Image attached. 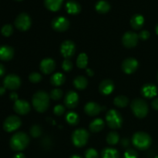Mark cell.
I'll return each mask as SVG.
<instances>
[{
	"instance_id": "cell-1",
	"label": "cell",
	"mask_w": 158,
	"mask_h": 158,
	"mask_svg": "<svg viewBox=\"0 0 158 158\" xmlns=\"http://www.w3.org/2000/svg\"><path fill=\"white\" fill-rule=\"evenodd\" d=\"M49 96L46 92L40 90L35 93L32 99V103L35 110L39 113H44L49 105Z\"/></svg>"
},
{
	"instance_id": "cell-2",
	"label": "cell",
	"mask_w": 158,
	"mask_h": 158,
	"mask_svg": "<svg viewBox=\"0 0 158 158\" xmlns=\"http://www.w3.org/2000/svg\"><path fill=\"white\" fill-rule=\"evenodd\" d=\"M29 143V137L26 133H15L10 139L9 145L12 150L15 151H23L27 148Z\"/></svg>"
},
{
	"instance_id": "cell-3",
	"label": "cell",
	"mask_w": 158,
	"mask_h": 158,
	"mask_svg": "<svg viewBox=\"0 0 158 158\" xmlns=\"http://www.w3.org/2000/svg\"><path fill=\"white\" fill-rule=\"evenodd\" d=\"M132 143L137 149L144 151L150 148L152 143L151 136L145 132H137L132 137Z\"/></svg>"
},
{
	"instance_id": "cell-4",
	"label": "cell",
	"mask_w": 158,
	"mask_h": 158,
	"mask_svg": "<svg viewBox=\"0 0 158 158\" xmlns=\"http://www.w3.org/2000/svg\"><path fill=\"white\" fill-rule=\"evenodd\" d=\"M131 110L134 115L138 118H144L148 114V105L143 99L137 98L131 104Z\"/></svg>"
},
{
	"instance_id": "cell-5",
	"label": "cell",
	"mask_w": 158,
	"mask_h": 158,
	"mask_svg": "<svg viewBox=\"0 0 158 158\" xmlns=\"http://www.w3.org/2000/svg\"><path fill=\"white\" fill-rule=\"evenodd\" d=\"M106 121L111 129H119L123 123V117L118 111L112 109L106 113Z\"/></svg>"
},
{
	"instance_id": "cell-6",
	"label": "cell",
	"mask_w": 158,
	"mask_h": 158,
	"mask_svg": "<svg viewBox=\"0 0 158 158\" xmlns=\"http://www.w3.org/2000/svg\"><path fill=\"white\" fill-rule=\"evenodd\" d=\"M89 137V133L85 129L80 128L76 130L72 135L73 143L77 148H82L87 143Z\"/></svg>"
},
{
	"instance_id": "cell-7",
	"label": "cell",
	"mask_w": 158,
	"mask_h": 158,
	"mask_svg": "<svg viewBox=\"0 0 158 158\" xmlns=\"http://www.w3.org/2000/svg\"><path fill=\"white\" fill-rule=\"evenodd\" d=\"M21 124L22 121L19 117L15 115L9 116L5 120L4 123H3V129L6 132H12V131H15L19 129Z\"/></svg>"
},
{
	"instance_id": "cell-8",
	"label": "cell",
	"mask_w": 158,
	"mask_h": 158,
	"mask_svg": "<svg viewBox=\"0 0 158 158\" xmlns=\"http://www.w3.org/2000/svg\"><path fill=\"white\" fill-rule=\"evenodd\" d=\"M31 24H32L31 18L28 14L24 12L20 13L15 20V27L20 31L28 30L30 28Z\"/></svg>"
},
{
	"instance_id": "cell-9",
	"label": "cell",
	"mask_w": 158,
	"mask_h": 158,
	"mask_svg": "<svg viewBox=\"0 0 158 158\" xmlns=\"http://www.w3.org/2000/svg\"><path fill=\"white\" fill-rule=\"evenodd\" d=\"M4 87L10 90H15L21 86V80L15 74H9L6 76L3 81Z\"/></svg>"
},
{
	"instance_id": "cell-10",
	"label": "cell",
	"mask_w": 158,
	"mask_h": 158,
	"mask_svg": "<svg viewBox=\"0 0 158 158\" xmlns=\"http://www.w3.org/2000/svg\"><path fill=\"white\" fill-rule=\"evenodd\" d=\"M76 46L71 40H66L63 42L60 46V52L65 59L69 60L75 54Z\"/></svg>"
},
{
	"instance_id": "cell-11",
	"label": "cell",
	"mask_w": 158,
	"mask_h": 158,
	"mask_svg": "<svg viewBox=\"0 0 158 158\" xmlns=\"http://www.w3.org/2000/svg\"><path fill=\"white\" fill-rule=\"evenodd\" d=\"M139 36L138 34H137L134 32H125L124 35H123L122 38V43H123V46L127 48H133L135 47L138 43Z\"/></svg>"
},
{
	"instance_id": "cell-12",
	"label": "cell",
	"mask_w": 158,
	"mask_h": 158,
	"mask_svg": "<svg viewBox=\"0 0 158 158\" xmlns=\"http://www.w3.org/2000/svg\"><path fill=\"white\" fill-rule=\"evenodd\" d=\"M69 26V22L63 16L56 17L52 21V27L56 32H65Z\"/></svg>"
},
{
	"instance_id": "cell-13",
	"label": "cell",
	"mask_w": 158,
	"mask_h": 158,
	"mask_svg": "<svg viewBox=\"0 0 158 158\" xmlns=\"http://www.w3.org/2000/svg\"><path fill=\"white\" fill-rule=\"evenodd\" d=\"M139 63L134 58H127L122 63V69L127 74H132L137 69Z\"/></svg>"
},
{
	"instance_id": "cell-14",
	"label": "cell",
	"mask_w": 158,
	"mask_h": 158,
	"mask_svg": "<svg viewBox=\"0 0 158 158\" xmlns=\"http://www.w3.org/2000/svg\"><path fill=\"white\" fill-rule=\"evenodd\" d=\"M64 103L69 109H74L77 107L79 103V96L77 93L73 90L67 92L65 96Z\"/></svg>"
},
{
	"instance_id": "cell-15",
	"label": "cell",
	"mask_w": 158,
	"mask_h": 158,
	"mask_svg": "<svg viewBox=\"0 0 158 158\" xmlns=\"http://www.w3.org/2000/svg\"><path fill=\"white\" fill-rule=\"evenodd\" d=\"M13 109L16 114L19 115H25L30 111L31 107L29 103L26 100H18L14 103Z\"/></svg>"
},
{
	"instance_id": "cell-16",
	"label": "cell",
	"mask_w": 158,
	"mask_h": 158,
	"mask_svg": "<svg viewBox=\"0 0 158 158\" xmlns=\"http://www.w3.org/2000/svg\"><path fill=\"white\" fill-rule=\"evenodd\" d=\"M104 109L105 107H102L98 103H95V102H89L84 106L85 113L88 116H90V117H94V116L98 115Z\"/></svg>"
},
{
	"instance_id": "cell-17",
	"label": "cell",
	"mask_w": 158,
	"mask_h": 158,
	"mask_svg": "<svg viewBox=\"0 0 158 158\" xmlns=\"http://www.w3.org/2000/svg\"><path fill=\"white\" fill-rule=\"evenodd\" d=\"M40 70L44 74H49L54 71L56 68V63L52 59L46 58L40 63Z\"/></svg>"
},
{
	"instance_id": "cell-18",
	"label": "cell",
	"mask_w": 158,
	"mask_h": 158,
	"mask_svg": "<svg viewBox=\"0 0 158 158\" xmlns=\"http://www.w3.org/2000/svg\"><path fill=\"white\" fill-rule=\"evenodd\" d=\"M141 94L146 98H153L157 94V87L152 83H147L141 88Z\"/></svg>"
},
{
	"instance_id": "cell-19",
	"label": "cell",
	"mask_w": 158,
	"mask_h": 158,
	"mask_svg": "<svg viewBox=\"0 0 158 158\" xmlns=\"http://www.w3.org/2000/svg\"><path fill=\"white\" fill-rule=\"evenodd\" d=\"M99 90L103 95H109L114 90V83L110 80H104L100 83Z\"/></svg>"
},
{
	"instance_id": "cell-20",
	"label": "cell",
	"mask_w": 158,
	"mask_h": 158,
	"mask_svg": "<svg viewBox=\"0 0 158 158\" xmlns=\"http://www.w3.org/2000/svg\"><path fill=\"white\" fill-rule=\"evenodd\" d=\"M14 56L13 48L9 46H0V60L9 61Z\"/></svg>"
},
{
	"instance_id": "cell-21",
	"label": "cell",
	"mask_w": 158,
	"mask_h": 158,
	"mask_svg": "<svg viewBox=\"0 0 158 158\" xmlns=\"http://www.w3.org/2000/svg\"><path fill=\"white\" fill-rule=\"evenodd\" d=\"M144 24V18L143 15L140 14H136L133 15V17L131 19V26L135 30H139L143 27Z\"/></svg>"
},
{
	"instance_id": "cell-22",
	"label": "cell",
	"mask_w": 158,
	"mask_h": 158,
	"mask_svg": "<svg viewBox=\"0 0 158 158\" xmlns=\"http://www.w3.org/2000/svg\"><path fill=\"white\" fill-rule=\"evenodd\" d=\"M63 2V0H44V5L49 10L56 12L61 8Z\"/></svg>"
},
{
	"instance_id": "cell-23",
	"label": "cell",
	"mask_w": 158,
	"mask_h": 158,
	"mask_svg": "<svg viewBox=\"0 0 158 158\" xmlns=\"http://www.w3.org/2000/svg\"><path fill=\"white\" fill-rule=\"evenodd\" d=\"M66 9L70 15H77L81 11V6L76 1H69L66 4Z\"/></svg>"
},
{
	"instance_id": "cell-24",
	"label": "cell",
	"mask_w": 158,
	"mask_h": 158,
	"mask_svg": "<svg viewBox=\"0 0 158 158\" xmlns=\"http://www.w3.org/2000/svg\"><path fill=\"white\" fill-rule=\"evenodd\" d=\"M89 130L94 133L101 131L104 127V121L100 118H97L93 120L89 126Z\"/></svg>"
},
{
	"instance_id": "cell-25",
	"label": "cell",
	"mask_w": 158,
	"mask_h": 158,
	"mask_svg": "<svg viewBox=\"0 0 158 158\" xmlns=\"http://www.w3.org/2000/svg\"><path fill=\"white\" fill-rule=\"evenodd\" d=\"M66 77L61 73H56L51 77L50 82L55 86H60L65 83Z\"/></svg>"
},
{
	"instance_id": "cell-26",
	"label": "cell",
	"mask_w": 158,
	"mask_h": 158,
	"mask_svg": "<svg viewBox=\"0 0 158 158\" xmlns=\"http://www.w3.org/2000/svg\"><path fill=\"white\" fill-rule=\"evenodd\" d=\"M73 85L77 89L82 90V89H84L86 88L88 85V80H86V77H83V76H78L74 79Z\"/></svg>"
},
{
	"instance_id": "cell-27",
	"label": "cell",
	"mask_w": 158,
	"mask_h": 158,
	"mask_svg": "<svg viewBox=\"0 0 158 158\" xmlns=\"http://www.w3.org/2000/svg\"><path fill=\"white\" fill-rule=\"evenodd\" d=\"M96 10L99 12V13L104 14L106 13L110 9V5L104 0H100V1L97 2V4L95 6Z\"/></svg>"
},
{
	"instance_id": "cell-28",
	"label": "cell",
	"mask_w": 158,
	"mask_h": 158,
	"mask_svg": "<svg viewBox=\"0 0 158 158\" xmlns=\"http://www.w3.org/2000/svg\"><path fill=\"white\" fill-rule=\"evenodd\" d=\"M103 158H119L120 154L116 149L111 148H106L102 151L101 153Z\"/></svg>"
},
{
	"instance_id": "cell-29",
	"label": "cell",
	"mask_w": 158,
	"mask_h": 158,
	"mask_svg": "<svg viewBox=\"0 0 158 158\" xmlns=\"http://www.w3.org/2000/svg\"><path fill=\"white\" fill-rule=\"evenodd\" d=\"M114 103L117 107H125V106H127L129 104V99L127 97H125V96H118V97L114 98Z\"/></svg>"
},
{
	"instance_id": "cell-30",
	"label": "cell",
	"mask_w": 158,
	"mask_h": 158,
	"mask_svg": "<svg viewBox=\"0 0 158 158\" xmlns=\"http://www.w3.org/2000/svg\"><path fill=\"white\" fill-rule=\"evenodd\" d=\"M66 120L67 123L70 125H77L80 121V117L77 113L73 111H70L68 113L66 116Z\"/></svg>"
},
{
	"instance_id": "cell-31",
	"label": "cell",
	"mask_w": 158,
	"mask_h": 158,
	"mask_svg": "<svg viewBox=\"0 0 158 158\" xmlns=\"http://www.w3.org/2000/svg\"><path fill=\"white\" fill-rule=\"evenodd\" d=\"M88 64V56L86 53H80L77 60V65L80 69H85Z\"/></svg>"
},
{
	"instance_id": "cell-32",
	"label": "cell",
	"mask_w": 158,
	"mask_h": 158,
	"mask_svg": "<svg viewBox=\"0 0 158 158\" xmlns=\"http://www.w3.org/2000/svg\"><path fill=\"white\" fill-rule=\"evenodd\" d=\"M119 140H120V136H119V134L117 132H114V131L110 132L108 134L107 137H106V142L110 145L117 144L119 142Z\"/></svg>"
},
{
	"instance_id": "cell-33",
	"label": "cell",
	"mask_w": 158,
	"mask_h": 158,
	"mask_svg": "<svg viewBox=\"0 0 158 158\" xmlns=\"http://www.w3.org/2000/svg\"><path fill=\"white\" fill-rule=\"evenodd\" d=\"M29 132H30V135L32 136V137H39L42 135L43 130H42V127L40 125L35 124L30 128Z\"/></svg>"
},
{
	"instance_id": "cell-34",
	"label": "cell",
	"mask_w": 158,
	"mask_h": 158,
	"mask_svg": "<svg viewBox=\"0 0 158 158\" xmlns=\"http://www.w3.org/2000/svg\"><path fill=\"white\" fill-rule=\"evenodd\" d=\"M63 91L62 89L56 88V89H52L49 94V97L53 100H59L62 98L63 97Z\"/></svg>"
},
{
	"instance_id": "cell-35",
	"label": "cell",
	"mask_w": 158,
	"mask_h": 158,
	"mask_svg": "<svg viewBox=\"0 0 158 158\" xmlns=\"http://www.w3.org/2000/svg\"><path fill=\"white\" fill-rule=\"evenodd\" d=\"M1 32L4 36L6 37L10 36V35L12 34V32H13V28H12V25L6 24L5 25V26H3L1 29Z\"/></svg>"
},
{
	"instance_id": "cell-36",
	"label": "cell",
	"mask_w": 158,
	"mask_h": 158,
	"mask_svg": "<svg viewBox=\"0 0 158 158\" xmlns=\"http://www.w3.org/2000/svg\"><path fill=\"white\" fill-rule=\"evenodd\" d=\"M29 81L33 83H37L42 80V75L37 72H33L29 76Z\"/></svg>"
},
{
	"instance_id": "cell-37",
	"label": "cell",
	"mask_w": 158,
	"mask_h": 158,
	"mask_svg": "<svg viewBox=\"0 0 158 158\" xmlns=\"http://www.w3.org/2000/svg\"><path fill=\"white\" fill-rule=\"evenodd\" d=\"M85 157L86 158H99L97 151L94 148H89L85 152Z\"/></svg>"
},
{
	"instance_id": "cell-38",
	"label": "cell",
	"mask_w": 158,
	"mask_h": 158,
	"mask_svg": "<svg viewBox=\"0 0 158 158\" xmlns=\"http://www.w3.org/2000/svg\"><path fill=\"white\" fill-rule=\"evenodd\" d=\"M73 66L72 62H71L69 60H67V59H66V60L63 62V63H62V67H63V69L64 71H66V72H69V71L72 70Z\"/></svg>"
},
{
	"instance_id": "cell-39",
	"label": "cell",
	"mask_w": 158,
	"mask_h": 158,
	"mask_svg": "<svg viewBox=\"0 0 158 158\" xmlns=\"http://www.w3.org/2000/svg\"><path fill=\"white\" fill-rule=\"evenodd\" d=\"M138 157V154L137 151L134 149H128L127 150L126 152L124 153V158H137Z\"/></svg>"
},
{
	"instance_id": "cell-40",
	"label": "cell",
	"mask_w": 158,
	"mask_h": 158,
	"mask_svg": "<svg viewBox=\"0 0 158 158\" xmlns=\"http://www.w3.org/2000/svg\"><path fill=\"white\" fill-rule=\"evenodd\" d=\"M65 107L63 105H56L53 109V113L56 116H61L64 114Z\"/></svg>"
},
{
	"instance_id": "cell-41",
	"label": "cell",
	"mask_w": 158,
	"mask_h": 158,
	"mask_svg": "<svg viewBox=\"0 0 158 158\" xmlns=\"http://www.w3.org/2000/svg\"><path fill=\"white\" fill-rule=\"evenodd\" d=\"M139 39L142 40H147L150 37V32L148 30H142L140 31V33L138 34Z\"/></svg>"
},
{
	"instance_id": "cell-42",
	"label": "cell",
	"mask_w": 158,
	"mask_h": 158,
	"mask_svg": "<svg viewBox=\"0 0 158 158\" xmlns=\"http://www.w3.org/2000/svg\"><path fill=\"white\" fill-rule=\"evenodd\" d=\"M120 143H121V146L124 148H129L130 146V140L127 138L122 139L121 141H120Z\"/></svg>"
},
{
	"instance_id": "cell-43",
	"label": "cell",
	"mask_w": 158,
	"mask_h": 158,
	"mask_svg": "<svg viewBox=\"0 0 158 158\" xmlns=\"http://www.w3.org/2000/svg\"><path fill=\"white\" fill-rule=\"evenodd\" d=\"M151 106L156 110H158V97L157 98H155L151 103Z\"/></svg>"
},
{
	"instance_id": "cell-44",
	"label": "cell",
	"mask_w": 158,
	"mask_h": 158,
	"mask_svg": "<svg viewBox=\"0 0 158 158\" xmlns=\"http://www.w3.org/2000/svg\"><path fill=\"white\" fill-rule=\"evenodd\" d=\"M10 98H11V100H15V102L16 100H18V95H17L16 93L12 92L10 94Z\"/></svg>"
},
{
	"instance_id": "cell-45",
	"label": "cell",
	"mask_w": 158,
	"mask_h": 158,
	"mask_svg": "<svg viewBox=\"0 0 158 158\" xmlns=\"http://www.w3.org/2000/svg\"><path fill=\"white\" fill-rule=\"evenodd\" d=\"M5 72H6V69H5L4 66H3L2 64L0 63V77H1L2 76L4 75Z\"/></svg>"
},
{
	"instance_id": "cell-46",
	"label": "cell",
	"mask_w": 158,
	"mask_h": 158,
	"mask_svg": "<svg viewBox=\"0 0 158 158\" xmlns=\"http://www.w3.org/2000/svg\"><path fill=\"white\" fill-rule=\"evenodd\" d=\"M13 158H26V157H25V155L23 153H18V154H16L14 156Z\"/></svg>"
},
{
	"instance_id": "cell-47",
	"label": "cell",
	"mask_w": 158,
	"mask_h": 158,
	"mask_svg": "<svg viewBox=\"0 0 158 158\" xmlns=\"http://www.w3.org/2000/svg\"><path fill=\"white\" fill-rule=\"evenodd\" d=\"M86 73H87L88 76H89V77L94 76V71H93L91 69H86Z\"/></svg>"
},
{
	"instance_id": "cell-48",
	"label": "cell",
	"mask_w": 158,
	"mask_h": 158,
	"mask_svg": "<svg viewBox=\"0 0 158 158\" xmlns=\"http://www.w3.org/2000/svg\"><path fill=\"white\" fill-rule=\"evenodd\" d=\"M4 93H5V87L4 88H2V87L0 88V95H2Z\"/></svg>"
},
{
	"instance_id": "cell-49",
	"label": "cell",
	"mask_w": 158,
	"mask_h": 158,
	"mask_svg": "<svg viewBox=\"0 0 158 158\" xmlns=\"http://www.w3.org/2000/svg\"><path fill=\"white\" fill-rule=\"evenodd\" d=\"M69 158H83V157H81L80 156H79V155H73V156H71Z\"/></svg>"
},
{
	"instance_id": "cell-50",
	"label": "cell",
	"mask_w": 158,
	"mask_h": 158,
	"mask_svg": "<svg viewBox=\"0 0 158 158\" xmlns=\"http://www.w3.org/2000/svg\"><path fill=\"white\" fill-rule=\"evenodd\" d=\"M155 30H156V33H157V35H158V24L157 25V26H156Z\"/></svg>"
},
{
	"instance_id": "cell-51",
	"label": "cell",
	"mask_w": 158,
	"mask_h": 158,
	"mask_svg": "<svg viewBox=\"0 0 158 158\" xmlns=\"http://www.w3.org/2000/svg\"><path fill=\"white\" fill-rule=\"evenodd\" d=\"M154 158H158V156H156V157H154Z\"/></svg>"
},
{
	"instance_id": "cell-52",
	"label": "cell",
	"mask_w": 158,
	"mask_h": 158,
	"mask_svg": "<svg viewBox=\"0 0 158 158\" xmlns=\"http://www.w3.org/2000/svg\"><path fill=\"white\" fill-rule=\"evenodd\" d=\"M15 1H22V0H15Z\"/></svg>"
},
{
	"instance_id": "cell-53",
	"label": "cell",
	"mask_w": 158,
	"mask_h": 158,
	"mask_svg": "<svg viewBox=\"0 0 158 158\" xmlns=\"http://www.w3.org/2000/svg\"><path fill=\"white\" fill-rule=\"evenodd\" d=\"M157 80H158V74H157Z\"/></svg>"
}]
</instances>
